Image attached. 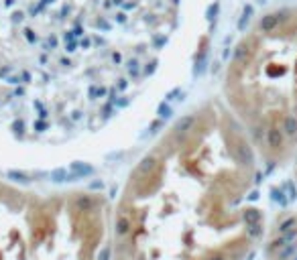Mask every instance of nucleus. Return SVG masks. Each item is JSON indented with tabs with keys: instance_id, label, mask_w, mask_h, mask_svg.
Returning <instances> with one entry per match:
<instances>
[{
	"instance_id": "f257e3e1",
	"label": "nucleus",
	"mask_w": 297,
	"mask_h": 260,
	"mask_svg": "<svg viewBox=\"0 0 297 260\" xmlns=\"http://www.w3.org/2000/svg\"><path fill=\"white\" fill-rule=\"evenodd\" d=\"M260 160L220 98L148 144L112 206L110 260H246L262 242Z\"/></svg>"
},
{
	"instance_id": "f03ea898",
	"label": "nucleus",
	"mask_w": 297,
	"mask_h": 260,
	"mask_svg": "<svg viewBox=\"0 0 297 260\" xmlns=\"http://www.w3.org/2000/svg\"><path fill=\"white\" fill-rule=\"evenodd\" d=\"M222 104L260 165L297 154V0L258 14L234 43L222 76Z\"/></svg>"
},
{
	"instance_id": "7ed1b4c3",
	"label": "nucleus",
	"mask_w": 297,
	"mask_h": 260,
	"mask_svg": "<svg viewBox=\"0 0 297 260\" xmlns=\"http://www.w3.org/2000/svg\"><path fill=\"white\" fill-rule=\"evenodd\" d=\"M112 204L86 187L0 177V260H110Z\"/></svg>"
},
{
	"instance_id": "20e7f679",
	"label": "nucleus",
	"mask_w": 297,
	"mask_h": 260,
	"mask_svg": "<svg viewBox=\"0 0 297 260\" xmlns=\"http://www.w3.org/2000/svg\"><path fill=\"white\" fill-rule=\"evenodd\" d=\"M293 160H295V185H297V154H295V158H293Z\"/></svg>"
}]
</instances>
